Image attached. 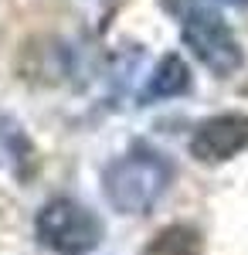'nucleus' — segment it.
I'll return each mask as SVG.
<instances>
[{
    "label": "nucleus",
    "instance_id": "0eeeda50",
    "mask_svg": "<svg viewBox=\"0 0 248 255\" xmlns=\"http://www.w3.org/2000/svg\"><path fill=\"white\" fill-rule=\"evenodd\" d=\"M204 7V0H163V10L167 14H173V17H191L194 10H201Z\"/></svg>",
    "mask_w": 248,
    "mask_h": 255
},
{
    "label": "nucleus",
    "instance_id": "f03ea898",
    "mask_svg": "<svg viewBox=\"0 0 248 255\" xmlns=\"http://www.w3.org/2000/svg\"><path fill=\"white\" fill-rule=\"evenodd\" d=\"M38 238L58 255H89L102 242V221L72 197H55L38 211Z\"/></svg>",
    "mask_w": 248,
    "mask_h": 255
},
{
    "label": "nucleus",
    "instance_id": "f257e3e1",
    "mask_svg": "<svg viewBox=\"0 0 248 255\" xmlns=\"http://www.w3.org/2000/svg\"><path fill=\"white\" fill-rule=\"evenodd\" d=\"M173 180L170 160L156 150L136 146L126 157L113 160L102 174V191L116 211L123 215H150L153 204L167 194Z\"/></svg>",
    "mask_w": 248,
    "mask_h": 255
},
{
    "label": "nucleus",
    "instance_id": "423d86ee",
    "mask_svg": "<svg viewBox=\"0 0 248 255\" xmlns=\"http://www.w3.org/2000/svg\"><path fill=\"white\" fill-rule=\"evenodd\" d=\"M143 255H201V235L191 225H170L150 238Z\"/></svg>",
    "mask_w": 248,
    "mask_h": 255
},
{
    "label": "nucleus",
    "instance_id": "39448f33",
    "mask_svg": "<svg viewBox=\"0 0 248 255\" xmlns=\"http://www.w3.org/2000/svg\"><path fill=\"white\" fill-rule=\"evenodd\" d=\"M191 89V68L184 65L180 55H167V58L156 65V72L146 82V92L143 99L146 102H156V99H173V96H184Z\"/></svg>",
    "mask_w": 248,
    "mask_h": 255
},
{
    "label": "nucleus",
    "instance_id": "20e7f679",
    "mask_svg": "<svg viewBox=\"0 0 248 255\" xmlns=\"http://www.w3.org/2000/svg\"><path fill=\"white\" fill-rule=\"evenodd\" d=\"M248 146V116L221 113L204 119L191 136V153L201 163H225Z\"/></svg>",
    "mask_w": 248,
    "mask_h": 255
},
{
    "label": "nucleus",
    "instance_id": "6e6552de",
    "mask_svg": "<svg viewBox=\"0 0 248 255\" xmlns=\"http://www.w3.org/2000/svg\"><path fill=\"white\" fill-rule=\"evenodd\" d=\"M228 3H238V7H248V0H228Z\"/></svg>",
    "mask_w": 248,
    "mask_h": 255
},
{
    "label": "nucleus",
    "instance_id": "7ed1b4c3",
    "mask_svg": "<svg viewBox=\"0 0 248 255\" xmlns=\"http://www.w3.org/2000/svg\"><path fill=\"white\" fill-rule=\"evenodd\" d=\"M180 38L194 51V58L221 79H228L242 68V44L228 27V20L221 14H214L211 7H201L191 17H184Z\"/></svg>",
    "mask_w": 248,
    "mask_h": 255
}]
</instances>
